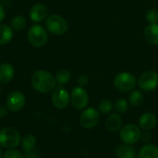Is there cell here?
Here are the masks:
<instances>
[{
  "instance_id": "cell-17",
  "label": "cell",
  "mask_w": 158,
  "mask_h": 158,
  "mask_svg": "<svg viewBox=\"0 0 158 158\" xmlns=\"http://www.w3.org/2000/svg\"><path fill=\"white\" fill-rule=\"evenodd\" d=\"M116 156L118 158H135L136 150L131 146V144L122 143L117 147Z\"/></svg>"
},
{
  "instance_id": "cell-13",
  "label": "cell",
  "mask_w": 158,
  "mask_h": 158,
  "mask_svg": "<svg viewBox=\"0 0 158 158\" xmlns=\"http://www.w3.org/2000/svg\"><path fill=\"white\" fill-rule=\"evenodd\" d=\"M48 9L45 5L38 3L33 5L30 9V18L33 22H42L46 19Z\"/></svg>"
},
{
  "instance_id": "cell-22",
  "label": "cell",
  "mask_w": 158,
  "mask_h": 158,
  "mask_svg": "<svg viewBox=\"0 0 158 158\" xmlns=\"http://www.w3.org/2000/svg\"><path fill=\"white\" fill-rule=\"evenodd\" d=\"M26 25H27V20L21 15H18L14 17L10 22V27L13 29V31H17L24 30Z\"/></svg>"
},
{
  "instance_id": "cell-18",
  "label": "cell",
  "mask_w": 158,
  "mask_h": 158,
  "mask_svg": "<svg viewBox=\"0 0 158 158\" xmlns=\"http://www.w3.org/2000/svg\"><path fill=\"white\" fill-rule=\"evenodd\" d=\"M137 158H158V147L151 143L145 144L140 149Z\"/></svg>"
},
{
  "instance_id": "cell-31",
  "label": "cell",
  "mask_w": 158,
  "mask_h": 158,
  "mask_svg": "<svg viewBox=\"0 0 158 158\" xmlns=\"http://www.w3.org/2000/svg\"><path fill=\"white\" fill-rule=\"evenodd\" d=\"M5 19V9L4 7L0 5V22Z\"/></svg>"
},
{
  "instance_id": "cell-28",
  "label": "cell",
  "mask_w": 158,
  "mask_h": 158,
  "mask_svg": "<svg viewBox=\"0 0 158 158\" xmlns=\"http://www.w3.org/2000/svg\"><path fill=\"white\" fill-rule=\"evenodd\" d=\"M77 81H78V83H79V85H80L81 87H84V86H86V85L89 83V78H88V76L85 75V74L80 75V76L78 77Z\"/></svg>"
},
{
  "instance_id": "cell-14",
  "label": "cell",
  "mask_w": 158,
  "mask_h": 158,
  "mask_svg": "<svg viewBox=\"0 0 158 158\" xmlns=\"http://www.w3.org/2000/svg\"><path fill=\"white\" fill-rule=\"evenodd\" d=\"M15 75L14 67L10 63H3L0 65V82L8 83L10 82Z\"/></svg>"
},
{
  "instance_id": "cell-21",
  "label": "cell",
  "mask_w": 158,
  "mask_h": 158,
  "mask_svg": "<svg viewBox=\"0 0 158 158\" xmlns=\"http://www.w3.org/2000/svg\"><path fill=\"white\" fill-rule=\"evenodd\" d=\"M143 100H144L143 94L140 90H133L129 95V103L134 107L140 106L143 104Z\"/></svg>"
},
{
  "instance_id": "cell-20",
  "label": "cell",
  "mask_w": 158,
  "mask_h": 158,
  "mask_svg": "<svg viewBox=\"0 0 158 158\" xmlns=\"http://www.w3.org/2000/svg\"><path fill=\"white\" fill-rule=\"evenodd\" d=\"M36 143H37L36 138L32 134L25 135L21 141V146L25 153H30V152L34 151L36 147Z\"/></svg>"
},
{
  "instance_id": "cell-11",
  "label": "cell",
  "mask_w": 158,
  "mask_h": 158,
  "mask_svg": "<svg viewBox=\"0 0 158 158\" xmlns=\"http://www.w3.org/2000/svg\"><path fill=\"white\" fill-rule=\"evenodd\" d=\"M25 103V95L19 91H13L6 97V106L11 112H18L24 107Z\"/></svg>"
},
{
  "instance_id": "cell-6",
  "label": "cell",
  "mask_w": 158,
  "mask_h": 158,
  "mask_svg": "<svg viewBox=\"0 0 158 158\" xmlns=\"http://www.w3.org/2000/svg\"><path fill=\"white\" fill-rule=\"evenodd\" d=\"M28 40L34 47H43L48 41L46 31L41 25H33L28 31Z\"/></svg>"
},
{
  "instance_id": "cell-1",
  "label": "cell",
  "mask_w": 158,
  "mask_h": 158,
  "mask_svg": "<svg viewBox=\"0 0 158 158\" xmlns=\"http://www.w3.org/2000/svg\"><path fill=\"white\" fill-rule=\"evenodd\" d=\"M31 82L34 90L41 94H48L56 87V78L47 70H37L31 78Z\"/></svg>"
},
{
  "instance_id": "cell-25",
  "label": "cell",
  "mask_w": 158,
  "mask_h": 158,
  "mask_svg": "<svg viewBox=\"0 0 158 158\" xmlns=\"http://www.w3.org/2000/svg\"><path fill=\"white\" fill-rule=\"evenodd\" d=\"M115 109L118 114H124L129 109V102L124 98H119L115 103Z\"/></svg>"
},
{
  "instance_id": "cell-12",
  "label": "cell",
  "mask_w": 158,
  "mask_h": 158,
  "mask_svg": "<svg viewBox=\"0 0 158 158\" xmlns=\"http://www.w3.org/2000/svg\"><path fill=\"white\" fill-rule=\"evenodd\" d=\"M156 116L152 112H145L139 118V127L143 131H151L156 128Z\"/></svg>"
},
{
  "instance_id": "cell-5",
  "label": "cell",
  "mask_w": 158,
  "mask_h": 158,
  "mask_svg": "<svg viewBox=\"0 0 158 158\" xmlns=\"http://www.w3.org/2000/svg\"><path fill=\"white\" fill-rule=\"evenodd\" d=\"M119 137L124 143L134 144L141 140L142 137V130L139 126L135 124H127L121 128L119 131Z\"/></svg>"
},
{
  "instance_id": "cell-24",
  "label": "cell",
  "mask_w": 158,
  "mask_h": 158,
  "mask_svg": "<svg viewBox=\"0 0 158 158\" xmlns=\"http://www.w3.org/2000/svg\"><path fill=\"white\" fill-rule=\"evenodd\" d=\"M114 108V104L112 101L108 100V99H104L99 103L98 106V111L104 115L109 114Z\"/></svg>"
},
{
  "instance_id": "cell-8",
  "label": "cell",
  "mask_w": 158,
  "mask_h": 158,
  "mask_svg": "<svg viewBox=\"0 0 158 158\" xmlns=\"http://www.w3.org/2000/svg\"><path fill=\"white\" fill-rule=\"evenodd\" d=\"M138 84L143 91H154L158 87V74L154 70L144 71L140 76Z\"/></svg>"
},
{
  "instance_id": "cell-15",
  "label": "cell",
  "mask_w": 158,
  "mask_h": 158,
  "mask_svg": "<svg viewBox=\"0 0 158 158\" xmlns=\"http://www.w3.org/2000/svg\"><path fill=\"white\" fill-rule=\"evenodd\" d=\"M122 118L118 113H113L106 119V127L109 131L116 132L121 129Z\"/></svg>"
},
{
  "instance_id": "cell-2",
  "label": "cell",
  "mask_w": 158,
  "mask_h": 158,
  "mask_svg": "<svg viewBox=\"0 0 158 158\" xmlns=\"http://www.w3.org/2000/svg\"><path fill=\"white\" fill-rule=\"evenodd\" d=\"M21 142L19 132L11 127L3 128L0 130V146L6 149H13Z\"/></svg>"
},
{
  "instance_id": "cell-3",
  "label": "cell",
  "mask_w": 158,
  "mask_h": 158,
  "mask_svg": "<svg viewBox=\"0 0 158 158\" xmlns=\"http://www.w3.org/2000/svg\"><path fill=\"white\" fill-rule=\"evenodd\" d=\"M45 27L50 33L55 35L65 34L69 28L67 20L57 14H52L47 17L45 20Z\"/></svg>"
},
{
  "instance_id": "cell-9",
  "label": "cell",
  "mask_w": 158,
  "mask_h": 158,
  "mask_svg": "<svg viewBox=\"0 0 158 158\" xmlns=\"http://www.w3.org/2000/svg\"><path fill=\"white\" fill-rule=\"evenodd\" d=\"M70 102L74 108L81 110L84 109L89 102V96L83 87H75L70 94Z\"/></svg>"
},
{
  "instance_id": "cell-10",
  "label": "cell",
  "mask_w": 158,
  "mask_h": 158,
  "mask_svg": "<svg viewBox=\"0 0 158 158\" xmlns=\"http://www.w3.org/2000/svg\"><path fill=\"white\" fill-rule=\"evenodd\" d=\"M70 102V95L69 92L62 86L58 85L52 93V103L58 109L66 108Z\"/></svg>"
},
{
  "instance_id": "cell-29",
  "label": "cell",
  "mask_w": 158,
  "mask_h": 158,
  "mask_svg": "<svg viewBox=\"0 0 158 158\" xmlns=\"http://www.w3.org/2000/svg\"><path fill=\"white\" fill-rule=\"evenodd\" d=\"M141 140H142L144 143H146V144L150 143L151 141H152V135H151V133H150L149 131H144L143 133H142Z\"/></svg>"
},
{
  "instance_id": "cell-4",
  "label": "cell",
  "mask_w": 158,
  "mask_h": 158,
  "mask_svg": "<svg viewBox=\"0 0 158 158\" xmlns=\"http://www.w3.org/2000/svg\"><path fill=\"white\" fill-rule=\"evenodd\" d=\"M114 86L119 92H131L136 86V78L131 73L119 72L114 78Z\"/></svg>"
},
{
  "instance_id": "cell-33",
  "label": "cell",
  "mask_w": 158,
  "mask_h": 158,
  "mask_svg": "<svg viewBox=\"0 0 158 158\" xmlns=\"http://www.w3.org/2000/svg\"><path fill=\"white\" fill-rule=\"evenodd\" d=\"M0 93H1V86H0Z\"/></svg>"
},
{
  "instance_id": "cell-32",
  "label": "cell",
  "mask_w": 158,
  "mask_h": 158,
  "mask_svg": "<svg viewBox=\"0 0 158 158\" xmlns=\"http://www.w3.org/2000/svg\"><path fill=\"white\" fill-rule=\"evenodd\" d=\"M3 157V151H2V149H1V146H0V158Z\"/></svg>"
},
{
  "instance_id": "cell-26",
  "label": "cell",
  "mask_w": 158,
  "mask_h": 158,
  "mask_svg": "<svg viewBox=\"0 0 158 158\" xmlns=\"http://www.w3.org/2000/svg\"><path fill=\"white\" fill-rule=\"evenodd\" d=\"M146 19L150 24H156L158 22V10L150 9L146 13Z\"/></svg>"
},
{
  "instance_id": "cell-19",
  "label": "cell",
  "mask_w": 158,
  "mask_h": 158,
  "mask_svg": "<svg viewBox=\"0 0 158 158\" xmlns=\"http://www.w3.org/2000/svg\"><path fill=\"white\" fill-rule=\"evenodd\" d=\"M13 38V29L6 24H0V45L6 44Z\"/></svg>"
},
{
  "instance_id": "cell-30",
  "label": "cell",
  "mask_w": 158,
  "mask_h": 158,
  "mask_svg": "<svg viewBox=\"0 0 158 158\" xmlns=\"http://www.w3.org/2000/svg\"><path fill=\"white\" fill-rule=\"evenodd\" d=\"M7 107L6 106H0V118H4L7 115Z\"/></svg>"
},
{
  "instance_id": "cell-16",
  "label": "cell",
  "mask_w": 158,
  "mask_h": 158,
  "mask_svg": "<svg viewBox=\"0 0 158 158\" xmlns=\"http://www.w3.org/2000/svg\"><path fill=\"white\" fill-rule=\"evenodd\" d=\"M144 38L146 42L152 45L158 44V24H149L146 26L144 32H143Z\"/></svg>"
},
{
  "instance_id": "cell-23",
  "label": "cell",
  "mask_w": 158,
  "mask_h": 158,
  "mask_svg": "<svg viewBox=\"0 0 158 158\" xmlns=\"http://www.w3.org/2000/svg\"><path fill=\"white\" fill-rule=\"evenodd\" d=\"M56 81L59 85H64L67 84L71 78V74L68 69H60L57 71L56 75Z\"/></svg>"
},
{
  "instance_id": "cell-27",
  "label": "cell",
  "mask_w": 158,
  "mask_h": 158,
  "mask_svg": "<svg viewBox=\"0 0 158 158\" xmlns=\"http://www.w3.org/2000/svg\"><path fill=\"white\" fill-rule=\"evenodd\" d=\"M2 158H23V155L21 154V152H19L18 150L8 149L6 152H5L3 154Z\"/></svg>"
},
{
  "instance_id": "cell-7",
  "label": "cell",
  "mask_w": 158,
  "mask_h": 158,
  "mask_svg": "<svg viewBox=\"0 0 158 158\" xmlns=\"http://www.w3.org/2000/svg\"><path fill=\"white\" fill-rule=\"evenodd\" d=\"M100 121L99 111L94 107L85 108L80 116V123L85 129L94 128Z\"/></svg>"
}]
</instances>
